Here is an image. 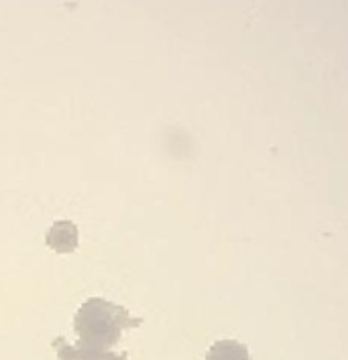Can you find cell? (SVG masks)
I'll use <instances>...</instances> for the list:
<instances>
[{"mask_svg":"<svg viewBox=\"0 0 348 360\" xmlns=\"http://www.w3.org/2000/svg\"><path fill=\"white\" fill-rule=\"evenodd\" d=\"M204 360H251L249 350L234 340H220L212 344V348L208 350Z\"/></svg>","mask_w":348,"mask_h":360,"instance_id":"3957f363","label":"cell"},{"mask_svg":"<svg viewBox=\"0 0 348 360\" xmlns=\"http://www.w3.org/2000/svg\"><path fill=\"white\" fill-rule=\"evenodd\" d=\"M45 240H47V247L53 248L56 252L67 255V252H74L79 245V232H77V226L74 222L58 220L47 230Z\"/></svg>","mask_w":348,"mask_h":360,"instance_id":"7a4b0ae2","label":"cell"},{"mask_svg":"<svg viewBox=\"0 0 348 360\" xmlns=\"http://www.w3.org/2000/svg\"><path fill=\"white\" fill-rule=\"evenodd\" d=\"M141 318H133L129 309L102 297H90L76 311L74 330L76 344L56 338L53 348L59 360H127V354H115L112 346L129 328H138Z\"/></svg>","mask_w":348,"mask_h":360,"instance_id":"6da1fadb","label":"cell"}]
</instances>
